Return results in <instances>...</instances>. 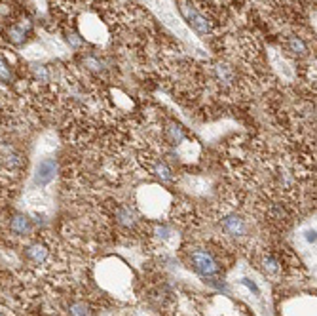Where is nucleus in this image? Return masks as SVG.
<instances>
[{"label": "nucleus", "instance_id": "obj_1", "mask_svg": "<svg viewBox=\"0 0 317 316\" xmlns=\"http://www.w3.org/2000/svg\"><path fill=\"white\" fill-rule=\"evenodd\" d=\"M215 246H194L187 250V263L206 280H218L224 274V261Z\"/></svg>", "mask_w": 317, "mask_h": 316}, {"label": "nucleus", "instance_id": "obj_2", "mask_svg": "<svg viewBox=\"0 0 317 316\" xmlns=\"http://www.w3.org/2000/svg\"><path fill=\"white\" fill-rule=\"evenodd\" d=\"M220 227L222 231L230 238H236V240H245L249 234V223L247 219L243 217V215H237V214H228L222 217V221H220Z\"/></svg>", "mask_w": 317, "mask_h": 316}, {"label": "nucleus", "instance_id": "obj_3", "mask_svg": "<svg viewBox=\"0 0 317 316\" xmlns=\"http://www.w3.org/2000/svg\"><path fill=\"white\" fill-rule=\"evenodd\" d=\"M180 12L184 15L190 27H192L194 31H198L199 34H207V32L211 31V27H209V21H207L206 15H201V13L196 10V8L188 2V0H180Z\"/></svg>", "mask_w": 317, "mask_h": 316}, {"label": "nucleus", "instance_id": "obj_4", "mask_svg": "<svg viewBox=\"0 0 317 316\" xmlns=\"http://www.w3.org/2000/svg\"><path fill=\"white\" fill-rule=\"evenodd\" d=\"M57 173V162L53 158H42L36 164L34 170V185L36 187H46L55 179Z\"/></svg>", "mask_w": 317, "mask_h": 316}, {"label": "nucleus", "instance_id": "obj_5", "mask_svg": "<svg viewBox=\"0 0 317 316\" xmlns=\"http://www.w3.org/2000/svg\"><path fill=\"white\" fill-rule=\"evenodd\" d=\"M260 269L262 272L266 274V276H270V278H279L281 274H283V271H285V263L279 259V255H275V253L272 252H266V253H262V257H260Z\"/></svg>", "mask_w": 317, "mask_h": 316}, {"label": "nucleus", "instance_id": "obj_6", "mask_svg": "<svg viewBox=\"0 0 317 316\" xmlns=\"http://www.w3.org/2000/svg\"><path fill=\"white\" fill-rule=\"evenodd\" d=\"M48 257H50V248L46 246L44 242H32V244H29V246L25 248V259L31 263V265H44L46 261H48Z\"/></svg>", "mask_w": 317, "mask_h": 316}, {"label": "nucleus", "instance_id": "obj_7", "mask_svg": "<svg viewBox=\"0 0 317 316\" xmlns=\"http://www.w3.org/2000/svg\"><path fill=\"white\" fill-rule=\"evenodd\" d=\"M10 231L13 234H19V236H29L32 233V221L25 215H15L10 223Z\"/></svg>", "mask_w": 317, "mask_h": 316}, {"label": "nucleus", "instance_id": "obj_8", "mask_svg": "<svg viewBox=\"0 0 317 316\" xmlns=\"http://www.w3.org/2000/svg\"><path fill=\"white\" fill-rule=\"evenodd\" d=\"M94 312L95 310H91L89 303H86V301H74L69 307L70 316H94Z\"/></svg>", "mask_w": 317, "mask_h": 316}, {"label": "nucleus", "instance_id": "obj_9", "mask_svg": "<svg viewBox=\"0 0 317 316\" xmlns=\"http://www.w3.org/2000/svg\"><path fill=\"white\" fill-rule=\"evenodd\" d=\"M152 173L160 177L162 181H171L173 179V173L169 170V166L165 162H162V160H156L154 164H152Z\"/></svg>", "mask_w": 317, "mask_h": 316}, {"label": "nucleus", "instance_id": "obj_10", "mask_svg": "<svg viewBox=\"0 0 317 316\" xmlns=\"http://www.w3.org/2000/svg\"><path fill=\"white\" fill-rule=\"evenodd\" d=\"M287 46H289V51L291 54H294V56H306V51H308V48H306L304 40L299 37H291L289 40H287Z\"/></svg>", "mask_w": 317, "mask_h": 316}, {"label": "nucleus", "instance_id": "obj_11", "mask_svg": "<svg viewBox=\"0 0 317 316\" xmlns=\"http://www.w3.org/2000/svg\"><path fill=\"white\" fill-rule=\"evenodd\" d=\"M165 132H167V139L171 141V145H179L180 141L184 139V132H182V128L179 124H171Z\"/></svg>", "mask_w": 317, "mask_h": 316}, {"label": "nucleus", "instance_id": "obj_12", "mask_svg": "<svg viewBox=\"0 0 317 316\" xmlns=\"http://www.w3.org/2000/svg\"><path fill=\"white\" fill-rule=\"evenodd\" d=\"M217 78L222 84H232L234 82V71L228 67V65H217Z\"/></svg>", "mask_w": 317, "mask_h": 316}, {"label": "nucleus", "instance_id": "obj_13", "mask_svg": "<svg viewBox=\"0 0 317 316\" xmlns=\"http://www.w3.org/2000/svg\"><path fill=\"white\" fill-rule=\"evenodd\" d=\"M10 40L15 44H21L25 40V29L23 27H12L10 29Z\"/></svg>", "mask_w": 317, "mask_h": 316}, {"label": "nucleus", "instance_id": "obj_14", "mask_svg": "<svg viewBox=\"0 0 317 316\" xmlns=\"http://www.w3.org/2000/svg\"><path fill=\"white\" fill-rule=\"evenodd\" d=\"M0 76H2V78H10V69H8V65H6V61H4V59H2V57H0Z\"/></svg>", "mask_w": 317, "mask_h": 316}]
</instances>
